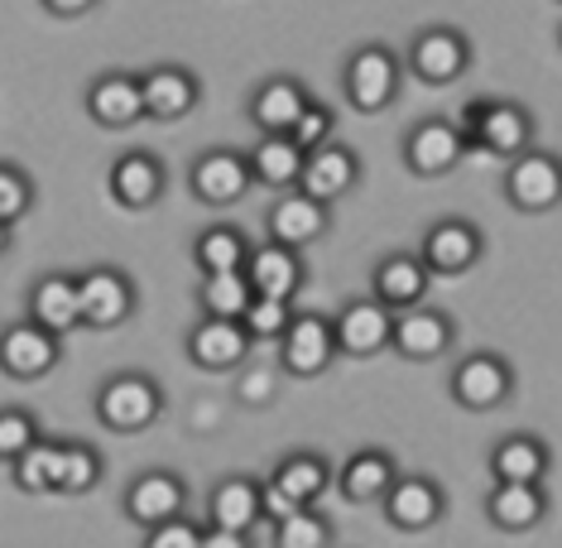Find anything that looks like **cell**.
I'll return each mask as SVG.
<instances>
[{
  "label": "cell",
  "instance_id": "1",
  "mask_svg": "<svg viewBox=\"0 0 562 548\" xmlns=\"http://www.w3.org/2000/svg\"><path fill=\"white\" fill-rule=\"evenodd\" d=\"M457 135L467 139V149L481 145L495 159H519L533 139V121L515 101H467Z\"/></svg>",
  "mask_w": 562,
  "mask_h": 548
},
{
  "label": "cell",
  "instance_id": "2",
  "mask_svg": "<svg viewBox=\"0 0 562 548\" xmlns=\"http://www.w3.org/2000/svg\"><path fill=\"white\" fill-rule=\"evenodd\" d=\"M164 414V390L145 371H121L97 390V418L111 433H145Z\"/></svg>",
  "mask_w": 562,
  "mask_h": 548
},
{
  "label": "cell",
  "instance_id": "3",
  "mask_svg": "<svg viewBox=\"0 0 562 548\" xmlns=\"http://www.w3.org/2000/svg\"><path fill=\"white\" fill-rule=\"evenodd\" d=\"M400 82H404V63L385 44L356 48L351 63H347V78H341V87H347V101L361 111V116L385 111L390 101L400 97Z\"/></svg>",
  "mask_w": 562,
  "mask_h": 548
},
{
  "label": "cell",
  "instance_id": "4",
  "mask_svg": "<svg viewBox=\"0 0 562 548\" xmlns=\"http://www.w3.org/2000/svg\"><path fill=\"white\" fill-rule=\"evenodd\" d=\"M337 361V342H331V323L323 313H293L284 337H279V366L299 380L323 376Z\"/></svg>",
  "mask_w": 562,
  "mask_h": 548
},
{
  "label": "cell",
  "instance_id": "5",
  "mask_svg": "<svg viewBox=\"0 0 562 548\" xmlns=\"http://www.w3.org/2000/svg\"><path fill=\"white\" fill-rule=\"evenodd\" d=\"M400 63H404L408 72H414L418 82H428V87H452V82L471 68V44H467L457 30L438 24V30H424V34H418Z\"/></svg>",
  "mask_w": 562,
  "mask_h": 548
},
{
  "label": "cell",
  "instance_id": "6",
  "mask_svg": "<svg viewBox=\"0 0 562 548\" xmlns=\"http://www.w3.org/2000/svg\"><path fill=\"white\" fill-rule=\"evenodd\" d=\"M78 284V323L82 327H121L135 313V284L111 265H97L72 279Z\"/></svg>",
  "mask_w": 562,
  "mask_h": 548
},
{
  "label": "cell",
  "instance_id": "7",
  "mask_svg": "<svg viewBox=\"0 0 562 548\" xmlns=\"http://www.w3.org/2000/svg\"><path fill=\"white\" fill-rule=\"evenodd\" d=\"M509 390H515V371L505 366V356L495 351H471L457 361L452 371V400L462 404V410H501L509 400Z\"/></svg>",
  "mask_w": 562,
  "mask_h": 548
},
{
  "label": "cell",
  "instance_id": "8",
  "mask_svg": "<svg viewBox=\"0 0 562 548\" xmlns=\"http://www.w3.org/2000/svg\"><path fill=\"white\" fill-rule=\"evenodd\" d=\"M481 260V232L462 216H442L424 232V246H418V265L428 270V279H457L467 275L471 265Z\"/></svg>",
  "mask_w": 562,
  "mask_h": 548
},
{
  "label": "cell",
  "instance_id": "9",
  "mask_svg": "<svg viewBox=\"0 0 562 548\" xmlns=\"http://www.w3.org/2000/svg\"><path fill=\"white\" fill-rule=\"evenodd\" d=\"M505 198L515 202L519 212L558 208V202H562V164L553 155H539V149H524L519 159H509Z\"/></svg>",
  "mask_w": 562,
  "mask_h": 548
},
{
  "label": "cell",
  "instance_id": "10",
  "mask_svg": "<svg viewBox=\"0 0 562 548\" xmlns=\"http://www.w3.org/2000/svg\"><path fill=\"white\" fill-rule=\"evenodd\" d=\"M188 188L207 208H232V202L250 193L246 155H236V149H207V155H198L193 169H188Z\"/></svg>",
  "mask_w": 562,
  "mask_h": 548
},
{
  "label": "cell",
  "instance_id": "11",
  "mask_svg": "<svg viewBox=\"0 0 562 548\" xmlns=\"http://www.w3.org/2000/svg\"><path fill=\"white\" fill-rule=\"evenodd\" d=\"M58 356H63V342L48 337L44 327H34L30 317L10 323L0 333V371L10 380H44L58 366Z\"/></svg>",
  "mask_w": 562,
  "mask_h": 548
},
{
  "label": "cell",
  "instance_id": "12",
  "mask_svg": "<svg viewBox=\"0 0 562 548\" xmlns=\"http://www.w3.org/2000/svg\"><path fill=\"white\" fill-rule=\"evenodd\" d=\"M462 155H467V139L457 135V125L442 121V116L418 121L414 131L404 135V164H408L414 174H424V178L452 174L457 164H462Z\"/></svg>",
  "mask_w": 562,
  "mask_h": 548
},
{
  "label": "cell",
  "instance_id": "13",
  "mask_svg": "<svg viewBox=\"0 0 562 548\" xmlns=\"http://www.w3.org/2000/svg\"><path fill=\"white\" fill-rule=\"evenodd\" d=\"M385 519L394 529H404V534H424L432 529L442 519V510H447V495L442 487L432 477H394V487L385 491Z\"/></svg>",
  "mask_w": 562,
  "mask_h": 548
},
{
  "label": "cell",
  "instance_id": "14",
  "mask_svg": "<svg viewBox=\"0 0 562 548\" xmlns=\"http://www.w3.org/2000/svg\"><path fill=\"white\" fill-rule=\"evenodd\" d=\"M183 505H188V487H183L178 471H139V477L131 481V491H125V515L145 529L178 519Z\"/></svg>",
  "mask_w": 562,
  "mask_h": 548
},
{
  "label": "cell",
  "instance_id": "15",
  "mask_svg": "<svg viewBox=\"0 0 562 548\" xmlns=\"http://www.w3.org/2000/svg\"><path fill=\"white\" fill-rule=\"evenodd\" d=\"M356 178H361V164H356V155L347 145H337V139H331V145L313 149V155L303 159V174H299V188H293V193H303V198L331 208L337 198L351 193Z\"/></svg>",
  "mask_w": 562,
  "mask_h": 548
},
{
  "label": "cell",
  "instance_id": "16",
  "mask_svg": "<svg viewBox=\"0 0 562 548\" xmlns=\"http://www.w3.org/2000/svg\"><path fill=\"white\" fill-rule=\"evenodd\" d=\"M327 323H331V342H337L341 356H375L390 347L394 317L380 309L375 299H351L347 309L337 317H327Z\"/></svg>",
  "mask_w": 562,
  "mask_h": 548
},
{
  "label": "cell",
  "instance_id": "17",
  "mask_svg": "<svg viewBox=\"0 0 562 548\" xmlns=\"http://www.w3.org/2000/svg\"><path fill=\"white\" fill-rule=\"evenodd\" d=\"M428 270L418 265V255H385V260L375 265V279H370V289H375V299L380 309H385L390 317H400L408 309H424V299H428Z\"/></svg>",
  "mask_w": 562,
  "mask_h": 548
},
{
  "label": "cell",
  "instance_id": "18",
  "mask_svg": "<svg viewBox=\"0 0 562 548\" xmlns=\"http://www.w3.org/2000/svg\"><path fill=\"white\" fill-rule=\"evenodd\" d=\"M240 275H246L255 299L293 303V294L303 289V260H299V250H284V246H250Z\"/></svg>",
  "mask_w": 562,
  "mask_h": 548
},
{
  "label": "cell",
  "instance_id": "19",
  "mask_svg": "<svg viewBox=\"0 0 562 548\" xmlns=\"http://www.w3.org/2000/svg\"><path fill=\"white\" fill-rule=\"evenodd\" d=\"M270 246H284V250H303L313 246V241L327 236L331 226V208H323V202L303 198V193H284L270 208Z\"/></svg>",
  "mask_w": 562,
  "mask_h": 548
},
{
  "label": "cell",
  "instance_id": "20",
  "mask_svg": "<svg viewBox=\"0 0 562 548\" xmlns=\"http://www.w3.org/2000/svg\"><path fill=\"white\" fill-rule=\"evenodd\" d=\"M390 347L408 356V361H438V356L452 347V317H447L442 309H408L394 317L390 327Z\"/></svg>",
  "mask_w": 562,
  "mask_h": 548
},
{
  "label": "cell",
  "instance_id": "21",
  "mask_svg": "<svg viewBox=\"0 0 562 548\" xmlns=\"http://www.w3.org/2000/svg\"><path fill=\"white\" fill-rule=\"evenodd\" d=\"M308 87H303L299 78H270V82H260L255 87V97H250V125L255 131H265V135H289L293 131V121L303 116V107H308Z\"/></svg>",
  "mask_w": 562,
  "mask_h": 548
},
{
  "label": "cell",
  "instance_id": "22",
  "mask_svg": "<svg viewBox=\"0 0 562 548\" xmlns=\"http://www.w3.org/2000/svg\"><path fill=\"white\" fill-rule=\"evenodd\" d=\"M250 351V337L240 323H216V317H202V323L193 327V337H188V356H193L198 371H236L240 361H246Z\"/></svg>",
  "mask_w": 562,
  "mask_h": 548
},
{
  "label": "cell",
  "instance_id": "23",
  "mask_svg": "<svg viewBox=\"0 0 562 548\" xmlns=\"http://www.w3.org/2000/svg\"><path fill=\"white\" fill-rule=\"evenodd\" d=\"M198 78L188 68H149L139 78V101H145V116L155 121H183L198 107Z\"/></svg>",
  "mask_w": 562,
  "mask_h": 548
},
{
  "label": "cell",
  "instance_id": "24",
  "mask_svg": "<svg viewBox=\"0 0 562 548\" xmlns=\"http://www.w3.org/2000/svg\"><path fill=\"white\" fill-rule=\"evenodd\" d=\"M111 198L121 208H155L164 198V164L149 155V149H125V155L111 164Z\"/></svg>",
  "mask_w": 562,
  "mask_h": 548
},
{
  "label": "cell",
  "instance_id": "25",
  "mask_svg": "<svg viewBox=\"0 0 562 548\" xmlns=\"http://www.w3.org/2000/svg\"><path fill=\"white\" fill-rule=\"evenodd\" d=\"M260 519V481L255 477H222L207 501V529L250 534Z\"/></svg>",
  "mask_w": 562,
  "mask_h": 548
},
{
  "label": "cell",
  "instance_id": "26",
  "mask_svg": "<svg viewBox=\"0 0 562 548\" xmlns=\"http://www.w3.org/2000/svg\"><path fill=\"white\" fill-rule=\"evenodd\" d=\"M30 323L34 327H44L48 337H68V333H78V284H72L68 275H44L40 284H34V294H30Z\"/></svg>",
  "mask_w": 562,
  "mask_h": 548
},
{
  "label": "cell",
  "instance_id": "27",
  "mask_svg": "<svg viewBox=\"0 0 562 548\" xmlns=\"http://www.w3.org/2000/svg\"><path fill=\"white\" fill-rule=\"evenodd\" d=\"M303 159L308 155H303L289 135L255 139V149L246 155L250 183H265V188H274V193H293V188H299V174H303Z\"/></svg>",
  "mask_w": 562,
  "mask_h": 548
},
{
  "label": "cell",
  "instance_id": "28",
  "mask_svg": "<svg viewBox=\"0 0 562 548\" xmlns=\"http://www.w3.org/2000/svg\"><path fill=\"white\" fill-rule=\"evenodd\" d=\"M87 111H92L97 125H111V131L145 121L139 78H131V72H106V78H97L92 87H87Z\"/></svg>",
  "mask_w": 562,
  "mask_h": 548
},
{
  "label": "cell",
  "instance_id": "29",
  "mask_svg": "<svg viewBox=\"0 0 562 548\" xmlns=\"http://www.w3.org/2000/svg\"><path fill=\"white\" fill-rule=\"evenodd\" d=\"M394 457L380 448H361L356 457H347V467L337 471V491L347 495L351 505H370V501H385V491L394 487Z\"/></svg>",
  "mask_w": 562,
  "mask_h": 548
},
{
  "label": "cell",
  "instance_id": "30",
  "mask_svg": "<svg viewBox=\"0 0 562 548\" xmlns=\"http://www.w3.org/2000/svg\"><path fill=\"white\" fill-rule=\"evenodd\" d=\"M548 471V448L533 433H505L491 452V477L509 487H539Z\"/></svg>",
  "mask_w": 562,
  "mask_h": 548
},
{
  "label": "cell",
  "instance_id": "31",
  "mask_svg": "<svg viewBox=\"0 0 562 548\" xmlns=\"http://www.w3.org/2000/svg\"><path fill=\"white\" fill-rule=\"evenodd\" d=\"M543 510H548L543 487H509V481H495L491 495H485V515H491V525L505 529V534L533 529L543 519Z\"/></svg>",
  "mask_w": 562,
  "mask_h": 548
},
{
  "label": "cell",
  "instance_id": "32",
  "mask_svg": "<svg viewBox=\"0 0 562 548\" xmlns=\"http://www.w3.org/2000/svg\"><path fill=\"white\" fill-rule=\"evenodd\" d=\"M274 491H284L299 510H313V501H323V491L331 487V467L317 452H289L270 477Z\"/></svg>",
  "mask_w": 562,
  "mask_h": 548
},
{
  "label": "cell",
  "instance_id": "33",
  "mask_svg": "<svg viewBox=\"0 0 562 548\" xmlns=\"http://www.w3.org/2000/svg\"><path fill=\"white\" fill-rule=\"evenodd\" d=\"M246 255H250V241L236 232V226H207L198 241H193V260L202 279L207 275H240L246 270Z\"/></svg>",
  "mask_w": 562,
  "mask_h": 548
},
{
  "label": "cell",
  "instance_id": "34",
  "mask_svg": "<svg viewBox=\"0 0 562 548\" xmlns=\"http://www.w3.org/2000/svg\"><path fill=\"white\" fill-rule=\"evenodd\" d=\"M58 467H63V443H34V448H24L10 471H15V487L24 495H48L58 491Z\"/></svg>",
  "mask_w": 562,
  "mask_h": 548
},
{
  "label": "cell",
  "instance_id": "35",
  "mask_svg": "<svg viewBox=\"0 0 562 548\" xmlns=\"http://www.w3.org/2000/svg\"><path fill=\"white\" fill-rule=\"evenodd\" d=\"M202 313L216 317V323H240V313L250 309V284L246 275H207L202 279Z\"/></svg>",
  "mask_w": 562,
  "mask_h": 548
},
{
  "label": "cell",
  "instance_id": "36",
  "mask_svg": "<svg viewBox=\"0 0 562 548\" xmlns=\"http://www.w3.org/2000/svg\"><path fill=\"white\" fill-rule=\"evenodd\" d=\"M101 481V452L87 443H63V467H58V491L63 495H82Z\"/></svg>",
  "mask_w": 562,
  "mask_h": 548
},
{
  "label": "cell",
  "instance_id": "37",
  "mask_svg": "<svg viewBox=\"0 0 562 548\" xmlns=\"http://www.w3.org/2000/svg\"><path fill=\"white\" fill-rule=\"evenodd\" d=\"M274 548H331V525L317 510H299V515L274 525Z\"/></svg>",
  "mask_w": 562,
  "mask_h": 548
},
{
  "label": "cell",
  "instance_id": "38",
  "mask_svg": "<svg viewBox=\"0 0 562 548\" xmlns=\"http://www.w3.org/2000/svg\"><path fill=\"white\" fill-rule=\"evenodd\" d=\"M293 317V303H279V299H250V309L240 313V327H246L250 342H279L284 337Z\"/></svg>",
  "mask_w": 562,
  "mask_h": 548
},
{
  "label": "cell",
  "instance_id": "39",
  "mask_svg": "<svg viewBox=\"0 0 562 548\" xmlns=\"http://www.w3.org/2000/svg\"><path fill=\"white\" fill-rule=\"evenodd\" d=\"M34 208V183L20 164H0V226H15Z\"/></svg>",
  "mask_w": 562,
  "mask_h": 548
},
{
  "label": "cell",
  "instance_id": "40",
  "mask_svg": "<svg viewBox=\"0 0 562 548\" xmlns=\"http://www.w3.org/2000/svg\"><path fill=\"white\" fill-rule=\"evenodd\" d=\"M331 125H337V116H331V107H323V101H308V107H303V116L293 121L289 139L303 149V155H313V149L331 145Z\"/></svg>",
  "mask_w": 562,
  "mask_h": 548
},
{
  "label": "cell",
  "instance_id": "41",
  "mask_svg": "<svg viewBox=\"0 0 562 548\" xmlns=\"http://www.w3.org/2000/svg\"><path fill=\"white\" fill-rule=\"evenodd\" d=\"M40 443V424L24 410H0V462H15L24 448Z\"/></svg>",
  "mask_w": 562,
  "mask_h": 548
},
{
  "label": "cell",
  "instance_id": "42",
  "mask_svg": "<svg viewBox=\"0 0 562 548\" xmlns=\"http://www.w3.org/2000/svg\"><path fill=\"white\" fill-rule=\"evenodd\" d=\"M202 544V525L198 519H169V525L145 529V548H198Z\"/></svg>",
  "mask_w": 562,
  "mask_h": 548
},
{
  "label": "cell",
  "instance_id": "43",
  "mask_svg": "<svg viewBox=\"0 0 562 548\" xmlns=\"http://www.w3.org/2000/svg\"><path fill=\"white\" fill-rule=\"evenodd\" d=\"M236 394L250 404V410H265L274 394V371L270 366H246V376L236 380Z\"/></svg>",
  "mask_w": 562,
  "mask_h": 548
},
{
  "label": "cell",
  "instance_id": "44",
  "mask_svg": "<svg viewBox=\"0 0 562 548\" xmlns=\"http://www.w3.org/2000/svg\"><path fill=\"white\" fill-rule=\"evenodd\" d=\"M289 515H299V505H293L284 491H274L270 481H265V487H260V519H274V525H279V519H289Z\"/></svg>",
  "mask_w": 562,
  "mask_h": 548
},
{
  "label": "cell",
  "instance_id": "45",
  "mask_svg": "<svg viewBox=\"0 0 562 548\" xmlns=\"http://www.w3.org/2000/svg\"><path fill=\"white\" fill-rule=\"evenodd\" d=\"M198 548H250V534H226V529L202 525V544Z\"/></svg>",
  "mask_w": 562,
  "mask_h": 548
},
{
  "label": "cell",
  "instance_id": "46",
  "mask_svg": "<svg viewBox=\"0 0 562 548\" xmlns=\"http://www.w3.org/2000/svg\"><path fill=\"white\" fill-rule=\"evenodd\" d=\"M48 15H87L92 10V0H44Z\"/></svg>",
  "mask_w": 562,
  "mask_h": 548
},
{
  "label": "cell",
  "instance_id": "47",
  "mask_svg": "<svg viewBox=\"0 0 562 548\" xmlns=\"http://www.w3.org/2000/svg\"><path fill=\"white\" fill-rule=\"evenodd\" d=\"M10 250V226H0V255Z\"/></svg>",
  "mask_w": 562,
  "mask_h": 548
}]
</instances>
